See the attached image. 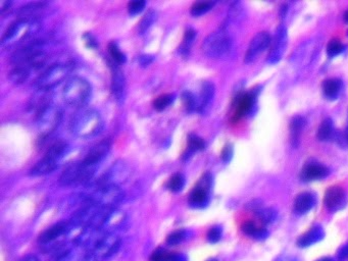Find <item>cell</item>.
<instances>
[{"mask_svg":"<svg viewBox=\"0 0 348 261\" xmlns=\"http://www.w3.org/2000/svg\"><path fill=\"white\" fill-rule=\"evenodd\" d=\"M61 110L51 103L38 112L37 126L41 134L48 135L58 126L61 120Z\"/></svg>","mask_w":348,"mask_h":261,"instance_id":"cell-7","label":"cell"},{"mask_svg":"<svg viewBox=\"0 0 348 261\" xmlns=\"http://www.w3.org/2000/svg\"><path fill=\"white\" fill-rule=\"evenodd\" d=\"M232 48V39L225 30L211 33L202 43V51L210 58L226 56Z\"/></svg>","mask_w":348,"mask_h":261,"instance_id":"cell-4","label":"cell"},{"mask_svg":"<svg viewBox=\"0 0 348 261\" xmlns=\"http://www.w3.org/2000/svg\"><path fill=\"white\" fill-rule=\"evenodd\" d=\"M213 6H214V3H212V2L195 3L191 8V15H193L195 17L201 16V15L205 14L206 12H208L210 9H212Z\"/></svg>","mask_w":348,"mask_h":261,"instance_id":"cell-33","label":"cell"},{"mask_svg":"<svg viewBox=\"0 0 348 261\" xmlns=\"http://www.w3.org/2000/svg\"><path fill=\"white\" fill-rule=\"evenodd\" d=\"M174 100V95L173 94H164L161 95L160 97H157L153 102V106L156 110L162 111L166 109Z\"/></svg>","mask_w":348,"mask_h":261,"instance_id":"cell-31","label":"cell"},{"mask_svg":"<svg viewBox=\"0 0 348 261\" xmlns=\"http://www.w3.org/2000/svg\"><path fill=\"white\" fill-rule=\"evenodd\" d=\"M346 140H347V142H348V130H347V134H346Z\"/></svg>","mask_w":348,"mask_h":261,"instance_id":"cell-51","label":"cell"},{"mask_svg":"<svg viewBox=\"0 0 348 261\" xmlns=\"http://www.w3.org/2000/svg\"><path fill=\"white\" fill-rule=\"evenodd\" d=\"M157 19V12L154 10H149L145 16L142 18L141 22L139 23V33L140 34H144L146 31L149 30V28L154 24V22Z\"/></svg>","mask_w":348,"mask_h":261,"instance_id":"cell-29","label":"cell"},{"mask_svg":"<svg viewBox=\"0 0 348 261\" xmlns=\"http://www.w3.org/2000/svg\"><path fill=\"white\" fill-rule=\"evenodd\" d=\"M20 261H40V260L34 255H26Z\"/></svg>","mask_w":348,"mask_h":261,"instance_id":"cell-46","label":"cell"},{"mask_svg":"<svg viewBox=\"0 0 348 261\" xmlns=\"http://www.w3.org/2000/svg\"><path fill=\"white\" fill-rule=\"evenodd\" d=\"M152 61H153V56L151 55H142L139 57V62L142 67H148Z\"/></svg>","mask_w":348,"mask_h":261,"instance_id":"cell-44","label":"cell"},{"mask_svg":"<svg viewBox=\"0 0 348 261\" xmlns=\"http://www.w3.org/2000/svg\"><path fill=\"white\" fill-rule=\"evenodd\" d=\"M343 18H344V21H345L346 23H348V11H346V12H345V14H344Z\"/></svg>","mask_w":348,"mask_h":261,"instance_id":"cell-50","label":"cell"},{"mask_svg":"<svg viewBox=\"0 0 348 261\" xmlns=\"http://www.w3.org/2000/svg\"><path fill=\"white\" fill-rule=\"evenodd\" d=\"M196 36V32L193 29H188L185 33V37H184V42L182 45V50L188 51L190 46H191L194 38Z\"/></svg>","mask_w":348,"mask_h":261,"instance_id":"cell-39","label":"cell"},{"mask_svg":"<svg viewBox=\"0 0 348 261\" xmlns=\"http://www.w3.org/2000/svg\"><path fill=\"white\" fill-rule=\"evenodd\" d=\"M221 159H223L224 162H229L232 157H233V146L231 144H227L223 150H221V154H220Z\"/></svg>","mask_w":348,"mask_h":261,"instance_id":"cell-42","label":"cell"},{"mask_svg":"<svg viewBox=\"0 0 348 261\" xmlns=\"http://www.w3.org/2000/svg\"><path fill=\"white\" fill-rule=\"evenodd\" d=\"M324 203L330 211L342 209L346 204V194L344 190L339 186L329 187L325 193Z\"/></svg>","mask_w":348,"mask_h":261,"instance_id":"cell-10","label":"cell"},{"mask_svg":"<svg viewBox=\"0 0 348 261\" xmlns=\"http://www.w3.org/2000/svg\"><path fill=\"white\" fill-rule=\"evenodd\" d=\"M68 224L65 222H59L57 224L52 225L51 227L47 228L46 231H44L40 237H39V242L41 244H47L50 243L57 238H59L61 235L65 234L67 232Z\"/></svg>","mask_w":348,"mask_h":261,"instance_id":"cell-17","label":"cell"},{"mask_svg":"<svg viewBox=\"0 0 348 261\" xmlns=\"http://www.w3.org/2000/svg\"><path fill=\"white\" fill-rule=\"evenodd\" d=\"M69 146H68V143L65 142V141H62V140H58L56 142H54L46 151L45 153V156L55 160L58 162V160L63 156V154H65L68 150Z\"/></svg>","mask_w":348,"mask_h":261,"instance_id":"cell-25","label":"cell"},{"mask_svg":"<svg viewBox=\"0 0 348 261\" xmlns=\"http://www.w3.org/2000/svg\"><path fill=\"white\" fill-rule=\"evenodd\" d=\"M29 76H30V70L27 67H25V65H16L9 75L10 80L17 85H20L26 82Z\"/></svg>","mask_w":348,"mask_h":261,"instance_id":"cell-27","label":"cell"},{"mask_svg":"<svg viewBox=\"0 0 348 261\" xmlns=\"http://www.w3.org/2000/svg\"><path fill=\"white\" fill-rule=\"evenodd\" d=\"M56 167H57V161L44 155V157L41 160H39L36 165L31 169L30 175L34 177L45 176L52 173L56 169Z\"/></svg>","mask_w":348,"mask_h":261,"instance_id":"cell-16","label":"cell"},{"mask_svg":"<svg viewBox=\"0 0 348 261\" xmlns=\"http://www.w3.org/2000/svg\"><path fill=\"white\" fill-rule=\"evenodd\" d=\"M185 185V178L182 174H175L168 182V188L172 192H179Z\"/></svg>","mask_w":348,"mask_h":261,"instance_id":"cell-32","label":"cell"},{"mask_svg":"<svg viewBox=\"0 0 348 261\" xmlns=\"http://www.w3.org/2000/svg\"><path fill=\"white\" fill-rule=\"evenodd\" d=\"M255 101H256V95L253 94L252 92L244 93V94L240 95V97L238 98L237 108H236V112H235L236 118H240L243 115L247 114L250 111V109L252 108V106L255 105Z\"/></svg>","mask_w":348,"mask_h":261,"instance_id":"cell-18","label":"cell"},{"mask_svg":"<svg viewBox=\"0 0 348 261\" xmlns=\"http://www.w3.org/2000/svg\"><path fill=\"white\" fill-rule=\"evenodd\" d=\"M221 238V228L218 225H214L209 228L207 233V240L209 243H217Z\"/></svg>","mask_w":348,"mask_h":261,"instance_id":"cell-40","label":"cell"},{"mask_svg":"<svg viewBox=\"0 0 348 261\" xmlns=\"http://www.w3.org/2000/svg\"><path fill=\"white\" fill-rule=\"evenodd\" d=\"M188 146L189 149H191L192 151H196L203 149L205 147V143L201 138L197 137L196 135H190L188 138Z\"/></svg>","mask_w":348,"mask_h":261,"instance_id":"cell-37","label":"cell"},{"mask_svg":"<svg viewBox=\"0 0 348 261\" xmlns=\"http://www.w3.org/2000/svg\"><path fill=\"white\" fill-rule=\"evenodd\" d=\"M334 135V126H333V122L331 118H325L319 128H318V134H316V137L320 141H329L333 138Z\"/></svg>","mask_w":348,"mask_h":261,"instance_id":"cell-26","label":"cell"},{"mask_svg":"<svg viewBox=\"0 0 348 261\" xmlns=\"http://www.w3.org/2000/svg\"><path fill=\"white\" fill-rule=\"evenodd\" d=\"M108 51H109V54L111 55V57L113 58V60L117 61L118 63H124L126 61V55L120 50V48L118 47V45L115 43H113V42L109 43Z\"/></svg>","mask_w":348,"mask_h":261,"instance_id":"cell-36","label":"cell"},{"mask_svg":"<svg viewBox=\"0 0 348 261\" xmlns=\"http://www.w3.org/2000/svg\"><path fill=\"white\" fill-rule=\"evenodd\" d=\"M41 23L37 19H24L19 18L18 20L14 21L2 38V45L3 47L10 48L13 46H16L17 44L23 42L27 38L31 37L32 35L36 34V33L40 30Z\"/></svg>","mask_w":348,"mask_h":261,"instance_id":"cell-1","label":"cell"},{"mask_svg":"<svg viewBox=\"0 0 348 261\" xmlns=\"http://www.w3.org/2000/svg\"><path fill=\"white\" fill-rule=\"evenodd\" d=\"M288 43L287 29L284 25H280L275 33V36L272 39L270 53L268 55V62L270 64L278 63L286 52Z\"/></svg>","mask_w":348,"mask_h":261,"instance_id":"cell-8","label":"cell"},{"mask_svg":"<svg viewBox=\"0 0 348 261\" xmlns=\"http://www.w3.org/2000/svg\"><path fill=\"white\" fill-rule=\"evenodd\" d=\"M241 228H242V232L245 235L253 237V238H256V239H259V240L265 239L268 236V231H267L266 227H261V226L257 225L255 222L250 221V220L244 222L242 224Z\"/></svg>","mask_w":348,"mask_h":261,"instance_id":"cell-24","label":"cell"},{"mask_svg":"<svg viewBox=\"0 0 348 261\" xmlns=\"http://www.w3.org/2000/svg\"><path fill=\"white\" fill-rule=\"evenodd\" d=\"M84 38L86 39V42L88 43V46L91 47V48H94V47H96L97 46V43L95 42V39L92 37L91 34H86L84 36Z\"/></svg>","mask_w":348,"mask_h":261,"instance_id":"cell-45","label":"cell"},{"mask_svg":"<svg viewBox=\"0 0 348 261\" xmlns=\"http://www.w3.org/2000/svg\"><path fill=\"white\" fill-rule=\"evenodd\" d=\"M272 44V37L269 32H261L257 34L251 40L244 60L246 63H250L255 61L266 49H268Z\"/></svg>","mask_w":348,"mask_h":261,"instance_id":"cell-9","label":"cell"},{"mask_svg":"<svg viewBox=\"0 0 348 261\" xmlns=\"http://www.w3.org/2000/svg\"><path fill=\"white\" fill-rule=\"evenodd\" d=\"M306 121L304 119V117L300 116V115H296L294 116L289 124L290 127V137H291V143L294 147H296L299 143V138L300 135L302 133V129L305 125Z\"/></svg>","mask_w":348,"mask_h":261,"instance_id":"cell-23","label":"cell"},{"mask_svg":"<svg viewBox=\"0 0 348 261\" xmlns=\"http://www.w3.org/2000/svg\"><path fill=\"white\" fill-rule=\"evenodd\" d=\"M258 218L265 224L272 223L276 220L277 218V211L274 208H260L257 211H255Z\"/></svg>","mask_w":348,"mask_h":261,"instance_id":"cell-30","label":"cell"},{"mask_svg":"<svg viewBox=\"0 0 348 261\" xmlns=\"http://www.w3.org/2000/svg\"><path fill=\"white\" fill-rule=\"evenodd\" d=\"M110 149V143L109 141H102L99 144L95 145L90 152L87 154V156L82 161L85 166L96 170L99 163L103 160V158L107 155L108 151Z\"/></svg>","mask_w":348,"mask_h":261,"instance_id":"cell-11","label":"cell"},{"mask_svg":"<svg viewBox=\"0 0 348 261\" xmlns=\"http://www.w3.org/2000/svg\"><path fill=\"white\" fill-rule=\"evenodd\" d=\"M92 87L83 78L75 77L67 82L62 90V98L65 102L72 106L85 105L91 97Z\"/></svg>","mask_w":348,"mask_h":261,"instance_id":"cell-3","label":"cell"},{"mask_svg":"<svg viewBox=\"0 0 348 261\" xmlns=\"http://www.w3.org/2000/svg\"><path fill=\"white\" fill-rule=\"evenodd\" d=\"M183 103L188 111H191L197 108V100L195 96L191 92H184L183 93Z\"/></svg>","mask_w":348,"mask_h":261,"instance_id":"cell-35","label":"cell"},{"mask_svg":"<svg viewBox=\"0 0 348 261\" xmlns=\"http://www.w3.org/2000/svg\"><path fill=\"white\" fill-rule=\"evenodd\" d=\"M330 171L320 162L310 161L305 163L301 171V179L303 181H315L326 178Z\"/></svg>","mask_w":348,"mask_h":261,"instance_id":"cell-13","label":"cell"},{"mask_svg":"<svg viewBox=\"0 0 348 261\" xmlns=\"http://www.w3.org/2000/svg\"><path fill=\"white\" fill-rule=\"evenodd\" d=\"M211 185V177L209 174L204 175L203 179L199 182V185L196 186L193 191L190 194L189 201L194 206H202L207 202L208 199V190Z\"/></svg>","mask_w":348,"mask_h":261,"instance_id":"cell-12","label":"cell"},{"mask_svg":"<svg viewBox=\"0 0 348 261\" xmlns=\"http://www.w3.org/2000/svg\"><path fill=\"white\" fill-rule=\"evenodd\" d=\"M347 33H348V32H347Z\"/></svg>","mask_w":348,"mask_h":261,"instance_id":"cell-52","label":"cell"},{"mask_svg":"<svg viewBox=\"0 0 348 261\" xmlns=\"http://www.w3.org/2000/svg\"><path fill=\"white\" fill-rule=\"evenodd\" d=\"M344 50V45L339 39H332L327 45V54L329 57H335Z\"/></svg>","mask_w":348,"mask_h":261,"instance_id":"cell-34","label":"cell"},{"mask_svg":"<svg viewBox=\"0 0 348 261\" xmlns=\"http://www.w3.org/2000/svg\"><path fill=\"white\" fill-rule=\"evenodd\" d=\"M95 173V170L85 166L84 163L77 162L70 166L63 172L59 178V183L62 186H74L90 181Z\"/></svg>","mask_w":348,"mask_h":261,"instance_id":"cell-6","label":"cell"},{"mask_svg":"<svg viewBox=\"0 0 348 261\" xmlns=\"http://www.w3.org/2000/svg\"><path fill=\"white\" fill-rule=\"evenodd\" d=\"M314 197L309 192H302L298 194L294 201V211L298 214L307 213L314 205Z\"/></svg>","mask_w":348,"mask_h":261,"instance_id":"cell-15","label":"cell"},{"mask_svg":"<svg viewBox=\"0 0 348 261\" xmlns=\"http://www.w3.org/2000/svg\"><path fill=\"white\" fill-rule=\"evenodd\" d=\"M338 258L340 261H344L348 259V243L345 244L338 252Z\"/></svg>","mask_w":348,"mask_h":261,"instance_id":"cell-43","label":"cell"},{"mask_svg":"<svg viewBox=\"0 0 348 261\" xmlns=\"http://www.w3.org/2000/svg\"><path fill=\"white\" fill-rule=\"evenodd\" d=\"M71 65L66 63H55L44 71L35 81L38 90L50 91L53 87L60 84L71 73Z\"/></svg>","mask_w":348,"mask_h":261,"instance_id":"cell-5","label":"cell"},{"mask_svg":"<svg viewBox=\"0 0 348 261\" xmlns=\"http://www.w3.org/2000/svg\"><path fill=\"white\" fill-rule=\"evenodd\" d=\"M180 255L174 252H168L164 249H157L150 257V261H180Z\"/></svg>","mask_w":348,"mask_h":261,"instance_id":"cell-28","label":"cell"},{"mask_svg":"<svg viewBox=\"0 0 348 261\" xmlns=\"http://www.w3.org/2000/svg\"><path fill=\"white\" fill-rule=\"evenodd\" d=\"M343 87V83L338 78H330L323 82L322 88L323 93L326 98L330 100H334L339 96Z\"/></svg>","mask_w":348,"mask_h":261,"instance_id":"cell-20","label":"cell"},{"mask_svg":"<svg viewBox=\"0 0 348 261\" xmlns=\"http://www.w3.org/2000/svg\"><path fill=\"white\" fill-rule=\"evenodd\" d=\"M214 96V86L210 82H203L201 85L199 99L197 100V109L203 111L212 101Z\"/></svg>","mask_w":348,"mask_h":261,"instance_id":"cell-19","label":"cell"},{"mask_svg":"<svg viewBox=\"0 0 348 261\" xmlns=\"http://www.w3.org/2000/svg\"><path fill=\"white\" fill-rule=\"evenodd\" d=\"M11 5H12V3H11V2H6V3H3V6H2V14H5V12H6V11L10 10Z\"/></svg>","mask_w":348,"mask_h":261,"instance_id":"cell-47","label":"cell"},{"mask_svg":"<svg viewBox=\"0 0 348 261\" xmlns=\"http://www.w3.org/2000/svg\"><path fill=\"white\" fill-rule=\"evenodd\" d=\"M126 88V80L123 72L120 69H114L111 79V91L117 100H121L124 97Z\"/></svg>","mask_w":348,"mask_h":261,"instance_id":"cell-21","label":"cell"},{"mask_svg":"<svg viewBox=\"0 0 348 261\" xmlns=\"http://www.w3.org/2000/svg\"><path fill=\"white\" fill-rule=\"evenodd\" d=\"M103 120L100 113L94 109L83 110L71 121L72 133L79 138H90L100 133Z\"/></svg>","mask_w":348,"mask_h":261,"instance_id":"cell-2","label":"cell"},{"mask_svg":"<svg viewBox=\"0 0 348 261\" xmlns=\"http://www.w3.org/2000/svg\"><path fill=\"white\" fill-rule=\"evenodd\" d=\"M46 3L44 2H35V3H30L27 4L25 6H23L22 8H20V10L18 11V16L19 18H24V19H37L36 15L43 11L46 7Z\"/></svg>","mask_w":348,"mask_h":261,"instance_id":"cell-22","label":"cell"},{"mask_svg":"<svg viewBox=\"0 0 348 261\" xmlns=\"http://www.w3.org/2000/svg\"><path fill=\"white\" fill-rule=\"evenodd\" d=\"M186 237V233L185 231L183 230H179V231H176L174 233H172L168 239H167V243L169 245H172V246H175V245H178L180 244Z\"/></svg>","mask_w":348,"mask_h":261,"instance_id":"cell-38","label":"cell"},{"mask_svg":"<svg viewBox=\"0 0 348 261\" xmlns=\"http://www.w3.org/2000/svg\"><path fill=\"white\" fill-rule=\"evenodd\" d=\"M325 237V233L323 227L320 225L312 226L309 231H307L305 234L300 236V238L297 241V246L301 248L309 247L315 243L322 241Z\"/></svg>","mask_w":348,"mask_h":261,"instance_id":"cell-14","label":"cell"},{"mask_svg":"<svg viewBox=\"0 0 348 261\" xmlns=\"http://www.w3.org/2000/svg\"><path fill=\"white\" fill-rule=\"evenodd\" d=\"M315 261H334V260L331 257H322V258L315 260Z\"/></svg>","mask_w":348,"mask_h":261,"instance_id":"cell-49","label":"cell"},{"mask_svg":"<svg viewBox=\"0 0 348 261\" xmlns=\"http://www.w3.org/2000/svg\"><path fill=\"white\" fill-rule=\"evenodd\" d=\"M145 5L146 3L143 2V0H139V2H132L128 5V11H129V14L132 15V16H135V15H138L139 13H141L144 8H145Z\"/></svg>","mask_w":348,"mask_h":261,"instance_id":"cell-41","label":"cell"},{"mask_svg":"<svg viewBox=\"0 0 348 261\" xmlns=\"http://www.w3.org/2000/svg\"><path fill=\"white\" fill-rule=\"evenodd\" d=\"M287 6H283V7H281V10H280V16H281V18H284L285 17V14H286V12H287Z\"/></svg>","mask_w":348,"mask_h":261,"instance_id":"cell-48","label":"cell"}]
</instances>
